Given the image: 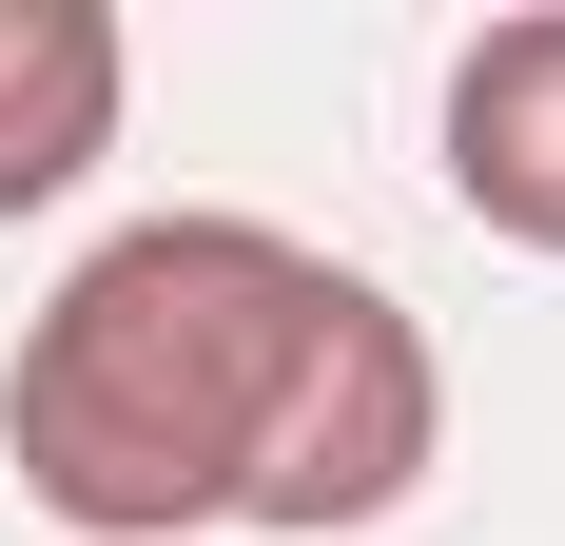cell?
I'll list each match as a JSON object with an SVG mask.
<instances>
[{
	"mask_svg": "<svg viewBox=\"0 0 565 546\" xmlns=\"http://www.w3.org/2000/svg\"><path fill=\"white\" fill-rule=\"evenodd\" d=\"M351 254L274 216H137L40 293L20 371H0V449H20V507L78 546H175L234 527L254 469L292 430V371L332 351Z\"/></svg>",
	"mask_w": 565,
	"mask_h": 546,
	"instance_id": "1",
	"label": "cell"
},
{
	"mask_svg": "<svg viewBox=\"0 0 565 546\" xmlns=\"http://www.w3.org/2000/svg\"><path fill=\"white\" fill-rule=\"evenodd\" d=\"M429 449H449V371H429L409 293H371V273H351V313H332V351L292 371V430H274V469H254V507H234V527H274V546L391 527V507L429 489Z\"/></svg>",
	"mask_w": 565,
	"mask_h": 546,
	"instance_id": "2",
	"label": "cell"
},
{
	"mask_svg": "<svg viewBox=\"0 0 565 546\" xmlns=\"http://www.w3.org/2000/svg\"><path fill=\"white\" fill-rule=\"evenodd\" d=\"M449 196L508 254H565V0H526L449 59Z\"/></svg>",
	"mask_w": 565,
	"mask_h": 546,
	"instance_id": "3",
	"label": "cell"
},
{
	"mask_svg": "<svg viewBox=\"0 0 565 546\" xmlns=\"http://www.w3.org/2000/svg\"><path fill=\"white\" fill-rule=\"evenodd\" d=\"M117 98H137L117 0H0V216H58L117 157Z\"/></svg>",
	"mask_w": 565,
	"mask_h": 546,
	"instance_id": "4",
	"label": "cell"
}]
</instances>
